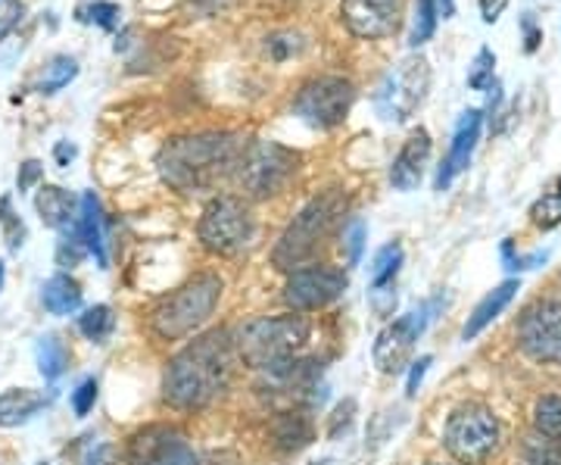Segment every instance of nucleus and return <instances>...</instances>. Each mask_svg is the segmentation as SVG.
Listing matches in <instances>:
<instances>
[{
  "label": "nucleus",
  "mask_w": 561,
  "mask_h": 465,
  "mask_svg": "<svg viewBox=\"0 0 561 465\" xmlns=\"http://www.w3.org/2000/svg\"><path fill=\"white\" fill-rule=\"evenodd\" d=\"M35 213L47 228L60 235H72L79 223V201L60 184H41L35 194Z\"/></svg>",
  "instance_id": "a211bd4d"
},
{
  "label": "nucleus",
  "mask_w": 561,
  "mask_h": 465,
  "mask_svg": "<svg viewBox=\"0 0 561 465\" xmlns=\"http://www.w3.org/2000/svg\"><path fill=\"white\" fill-rule=\"evenodd\" d=\"M197 235H201V243L209 253L238 257L256 238V219L241 197L221 194L216 201L206 203Z\"/></svg>",
  "instance_id": "6e6552de"
},
{
  "label": "nucleus",
  "mask_w": 561,
  "mask_h": 465,
  "mask_svg": "<svg viewBox=\"0 0 561 465\" xmlns=\"http://www.w3.org/2000/svg\"><path fill=\"white\" fill-rule=\"evenodd\" d=\"M79 76V60L76 57H69V54H57V57H50L47 60V66L41 69L38 81H35V91L38 94H57V91H62L69 81Z\"/></svg>",
  "instance_id": "b1692460"
},
{
  "label": "nucleus",
  "mask_w": 561,
  "mask_h": 465,
  "mask_svg": "<svg viewBox=\"0 0 561 465\" xmlns=\"http://www.w3.org/2000/svg\"><path fill=\"white\" fill-rule=\"evenodd\" d=\"M25 20V3L22 0H0V41H7L20 22Z\"/></svg>",
  "instance_id": "c9c22d12"
},
{
  "label": "nucleus",
  "mask_w": 561,
  "mask_h": 465,
  "mask_svg": "<svg viewBox=\"0 0 561 465\" xmlns=\"http://www.w3.org/2000/svg\"><path fill=\"white\" fill-rule=\"evenodd\" d=\"M505 7H508V0H481V20L486 22V25L500 22V16L505 13Z\"/></svg>",
  "instance_id": "c03bdc74"
},
{
  "label": "nucleus",
  "mask_w": 561,
  "mask_h": 465,
  "mask_svg": "<svg viewBox=\"0 0 561 465\" xmlns=\"http://www.w3.org/2000/svg\"><path fill=\"white\" fill-rule=\"evenodd\" d=\"M94 404H98V382H94V378H84V382L72 390V412H76L79 419H84V416L94 409Z\"/></svg>",
  "instance_id": "4c0bfd02"
},
{
  "label": "nucleus",
  "mask_w": 561,
  "mask_h": 465,
  "mask_svg": "<svg viewBox=\"0 0 561 465\" xmlns=\"http://www.w3.org/2000/svg\"><path fill=\"white\" fill-rule=\"evenodd\" d=\"M437 20H440V13H437V3H434V0H415L412 29H409V47H412V50H419L421 44H427V41L434 38Z\"/></svg>",
  "instance_id": "a878e982"
},
{
  "label": "nucleus",
  "mask_w": 561,
  "mask_h": 465,
  "mask_svg": "<svg viewBox=\"0 0 561 465\" xmlns=\"http://www.w3.org/2000/svg\"><path fill=\"white\" fill-rule=\"evenodd\" d=\"M247 138L241 132H194L165 141L157 154L160 179L179 194L213 191L228 175L238 172Z\"/></svg>",
  "instance_id": "f257e3e1"
},
{
  "label": "nucleus",
  "mask_w": 561,
  "mask_h": 465,
  "mask_svg": "<svg viewBox=\"0 0 561 465\" xmlns=\"http://www.w3.org/2000/svg\"><path fill=\"white\" fill-rule=\"evenodd\" d=\"M402 265V247L400 243H387L375 253L371 260V272H368V287H371V304H378L381 297H387V304H397L393 294V282L400 275Z\"/></svg>",
  "instance_id": "aec40b11"
},
{
  "label": "nucleus",
  "mask_w": 561,
  "mask_h": 465,
  "mask_svg": "<svg viewBox=\"0 0 561 465\" xmlns=\"http://www.w3.org/2000/svg\"><path fill=\"white\" fill-rule=\"evenodd\" d=\"M41 182H44V162L41 160L20 162V172H16V188H20V194L35 191Z\"/></svg>",
  "instance_id": "58836bf2"
},
{
  "label": "nucleus",
  "mask_w": 561,
  "mask_h": 465,
  "mask_svg": "<svg viewBox=\"0 0 561 465\" xmlns=\"http://www.w3.org/2000/svg\"><path fill=\"white\" fill-rule=\"evenodd\" d=\"M113 328H116V316H113V309L106 304L91 306V309H84L79 316V331L88 341H94V344H103L113 334Z\"/></svg>",
  "instance_id": "cd10ccee"
},
{
  "label": "nucleus",
  "mask_w": 561,
  "mask_h": 465,
  "mask_svg": "<svg viewBox=\"0 0 561 465\" xmlns=\"http://www.w3.org/2000/svg\"><path fill=\"white\" fill-rule=\"evenodd\" d=\"M518 347L537 363H561V300H540L524 309Z\"/></svg>",
  "instance_id": "9b49d317"
},
{
  "label": "nucleus",
  "mask_w": 561,
  "mask_h": 465,
  "mask_svg": "<svg viewBox=\"0 0 561 465\" xmlns=\"http://www.w3.org/2000/svg\"><path fill=\"white\" fill-rule=\"evenodd\" d=\"M341 16L356 38H390L402 25V0H341Z\"/></svg>",
  "instance_id": "4468645a"
},
{
  "label": "nucleus",
  "mask_w": 561,
  "mask_h": 465,
  "mask_svg": "<svg viewBox=\"0 0 561 465\" xmlns=\"http://www.w3.org/2000/svg\"><path fill=\"white\" fill-rule=\"evenodd\" d=\"M238 344L231 331H209L181 350L165 368V400L175 409H201L231 385Z\"/></svg>",
  "instance_id": "f03ea898"
},
{
  "label": "nucleus",
  "mask_w": 561,
  "mask_h": 465,
  "mask_svg": "<svg viewBox=\"0 0 561 465\" xmlns=\"http://www.w3.org/2000/svg\"><path fill=\"white\" fill-rule=\"evenodd\" d=\"M225 3H228V0H191V7H197L201 13H216Z\"/></svg>",
  "instance_id": "de8ad7c7"
},
{
  "label": "nucleus",
  "mask_w": 561,
  "mask_h": 465,
  "mask_svg": "<svg viewBox=\"0 0 561 465\" xmlns=\"http://www.w3.org/2000/svg\"><path fill=\"white\" fill-rule=\"evenodd\" d=\"M346 291V275L328 265H309V269H297L290 275V282L284 287V300L294 306L297 313H309V309H321V306L334 304Z\"/></svg>",
  "instance_id": "ddd939ff"
},
{
  "label": "nucleus",
  "mask_w": 561,
  "mask_h": 465,
  "mask_svg": "<svg viewBox=\"0 0 561 465\" xmlns=\"http://www.w3.org/2000/svg\"><path fill=\"white\" fill-rule=\"evenodd\" d=\"M0 284H3V263H0Z\"/></svg>",
  "instance_id": "8fccbe9b"
},
{
  "label": "nucleus",
  "mask_w": 561,
  "mask_h": 465,
  "mask_svg": "<svg viewBox=\"0 0 561 465\" xmlns=\"http://www.w3.org/2000/svg\"><path fill=\"white\" fill-rule=\"evenodd\" d=\"M81 22H94L101 25L103 32H116L122 22V10L119 3H110V0H94L91 7H84L79 13Z\"/></svg>",
  "instance_id": "2f4dec72"
},
{
  "label": "nucleus",
  "mask_w": 561,
  "mask_h": 465,
  "mask_svg": "<svg viewBox=\"0 0 561 465\" xmlns=\"http://www.w3.org/2000/svg\"><path fill=\"white\" fill-rule=\"evenodd\" d=\"M300 169V154L278 141H250L238 162V184L247 197L265 201L284 191Z\"/></svg>",
  "instance_id": "0eeeda50"
},
{
  "label": "nucleus",
  "mask_w": 561,
  "mask_h": 465,
  "mask_svg": "<svg viewBox=\"0 0 561 465\" xmlns=\"http://www.w3.org/2000/svg\"><path fill=\"white\" fill-rule=\"evenodd\" d=\"M427 365H431V356H421L419 363H412V372H409V382H405V390H409V397H415L421 387V378L427 375Z\"/></svg>",
  "instance_id": "37998d69"
},
{
  "label": "nucleus",
  "mask_w": 561,
  "mask_h": 465,
  "mask_svg": "<svg viewBox=\"0 0 561 465\" xmlns=\"http://www.w3.org/2000/svg\"><path fill=\"white\" fill-rule=\"evenodd\" d=\"M128 465H197L194 450L179 428L147 426L131 434L125 446Z\"/></svg>",
  "instance_id": "f8f14e48"
},
{
  "label": "nucleus",
  "mask_w": 561,
  "mask_h": 465,
  "mask_svg": "<svg viewBox=\"0 0 561 465\" xmlns=\"http://www.w3.org/2000/svg\"><path fill=\"white\" fill-rule=\"evenodd\" d=\"M362 238H365V225L359 219H353L350 228L343 231V243L350 247V263L356 265L362 260Z\"/></svg>",
  "instance_id": "ea45409f"
},
{
  "label": "nucleus",
  "mask_w": 561,
  "mask_h": 465,
  "mask_svg": "<svg viewBox=\"0 0 561 465\" xmlns=\"http://www.w3.org/2000/svg\"><path fill=\"white\" fill-rule=\"evenodd\" d=\"M66 365H69V356H66V347L57 334H44L38 341V368L41 375L47 378V382H57L62 372H66Z\"/></svg>",
  "instance_id": "c756f323"
},
{
  "label": "nucleus",
  "mask_w": 561,
  "mask_h": 465,
  "mask_svg": "<svg viewBox=\"0 0 561 465\" xmlns=\"http://www.w3.org/2000/svg\"><path fill=\"white\" fill-rule=\"evenodd\" d=\"M502 428L493 409L481 404H465L449 412L446 428H443V444L449 456L461 465L486 463L500 450Z\"/></svg>",
  "instance_id": "423d86ee"
},
{
  "label": "nucleus",
  "mask_w": 561,
  "mask_h": 465,
  "mask_svg": "<svg viewBox=\"0 0 561 465\" xmlns=\"http://www.w3.org/2000/svg\"><path fill=\"white\" fill-rule=\"evenodd\" d=\"M481 110H465V113H461L459 125H456V135H453V144H449V154H446V160H443L440 169H437V182H434L437 184V191H446V188L456 182L461 172L471 166L474 147H478V138H481Z\"/></svg>",
  "instance_id": "dca6fc26"
},
{
  "label": "nucleus",
  "mask_w": 561,
  "mask_h": 465,
  "mask_svg": "<svg viewBox=\"0 0 561 465\" xmlns=\"http://www.w3.org/2000/svg\"><path fill=\"white\" fill-rule=\"evenodd\" d=\"M524 465H561V444L534 438L524 444Z\"/></svg>",
  "instance_id": "72a5a7b5"
},
{
  "label": "nucleus",
  "mask_w": 561,
  "mask_h": 465,
  "mask_svg": "<svg viewBox=\"0 0 561 465\" xmlns=\"http://www.w3.org/2000/svg\"><path fill=\"white\" fill-rule=\"evenodd\" d=\"M530 223L542 231H552L561 225V175L552 182L549 191H542L540 201L530 206Z\"/></svg>",
  "instance_id": "c85d7f7f"
},
{
  "label": "nucleus",
  "mask_w": 561,
  "mask_h": 465,
  "mask_svg": "<svg viewBox=\"0 0 561 465\" xmlns=\"http://www.w3.org/2000/svg\"><path fill=\"white\" fill-rule=\"evenodd\" d=\"M41 300H44V309L50 316H69V313L81 309V284L72 275L60 272V275L44 282Z\"/></svg>",
  "instance_id": "5701e85b"
},
{
  "label": "nucleus",
  "mask_w": 561,
  "mask_h": 465,
  "mask_svg": "<svg viewBox=\"0 0 561 465\" xmlns=\"http://www.w3.org/2000/svg\"><path fill=\"white\" fill-rule=\"evenodd\" d=\"M427 465H443V463H427Z\"/></svg>",
  "instance_id": "3c124183"
},
{
  "label": "nucleus",
  "mask_w": 561,
  "mask_h": 465,
  "mask_svg": "<svg viewBox=\"0 0 561 465\" xmlns=\"http://www.w3.org/2000/svg\"><path fill=\"white\" fill-rule=\"evenodd\" d=\"M493 69H496V54L490 47H481L474 63L468 66V88H474V91L493 88Z\"/></svg>",
  "instance_id": "473e14b6"
},
{
  "label": "nucleus",
  "mask_w": 561,
  "mask_h": 465,
  "mask_svg": "<svg viewBox=\"0 0 561 465\" xmlns=\"http://www.w3.org/2000/svg\"><path fill=\"white\" fill-rule=\"evenodd\" d=\"M515 294H518V282L515 279H508V282H502L500 287H493L486 297H483L481 304L474 306V313H471V319L465 325V331H461V338L465 341H471V338H478L486 325L493 322L496 316H500L505 306L515 300Z\"/></svg>",
  "instance_id": "4be33fe9"
},
{
  "label": "nucleus",
  "mask_w": 561,
  "mask_h": 465,
  "mask_svg": "<svg viewBox=\"0 0 561 465\" xmlns=\"http://www.w3.org/2000/svg\"><path fill=\"white\" fill-rule=\"evenodd\" d=\"M84 465H116V450L110 444H101L94 446L91 453H88V460H84Z\"/></svg>",
  "instance_id": "a18cd8bd"
},
{
  "label": "nucleus",
  "mask_w": 561,
  "mask_h": 465,
  "mask_svg": "<svg viewBox=\"0 0 561 465\" xmlns=\"http://www.w3.org/2000/svg\"><path fill=\"white\" fill-rule=\"evenodd\" d=\"M431 132L427 128H419L412 132L402 150L397 154V160L390 166V184L397 191H415L424 179V169H427V160H431Z\"/></svg>",
  "instance_id": "f3484780"
},
{
  "label": "nucleus",
  "mask_w": 561,
  "mask_h": 465,
  "mask_svg": "<svg viewBox=\"0 0 561 465\" xmlns=\"http://www.w3.org/2000/svg\"><path fill=\"white\" fill-rule=\"evenodd\" d=\"M0 228H3V241H7V247L16 253L22 243H25V225H22V219L13 213V197L10 194H3L0 197Z\"/></svg>",
  "instance_id": "7c9ffc66"
},
{
  "label": "nucleus",
  "mask_w": 561,
  "mask_h": 465,
  "mask_svg": "<svg viewBox=\"0 0 561 465\" xmlns=\"http://www.w3.org/2000/svg\"><path fill=\"white\" fill-rule=\"evenodd\" d=\"M343 213H346V194L341 188H331L319 197H312L278 238L275 250H272V263L284 272H297L300 265H306L319 253V247L337 228Z\"/></svg>",
  "instance_id": "7ed1b4c3"
},
{
  "label": "nucleus",
  "mask_w": 561,
  "mask_h": 465,
  "mask_svg": "<svg viewBox=\"0 0 561 465\" xmlns=\"http://www.w3.org/2000/svg\"><path fill=\"white\" fill-rule=\"evenodd\" d=\"M312 325L306 316H265L253 319L238 331V356L253 368H272V365L294 360L309 341Z\"/></svg>",
  "instance_id": "39448f33"
},
{
  "label": "nucleus",
  "mask_w": 561,
  "mask_h": 465,
  "mask_svg": "<svg viewBox=\"0 0 561 465\" xmlns=\"http://www.w3.org/2000/svg\"><path fill=\"white\" fill-rule=\"evenodd\" d=\"M353 416H356V400H343V404L334 409V416H331L328 434H331V438H337V434H341V428H346L350 422H353Z\"/></svg>",
  "instance_id": "79ce46f5"
},
{
  "label": "nucleus",
  "mask_w": 561,
  "mask_h": 465,
  "mask_svg": "<svg viewBox=\"0 0 561 465\" xmlns=\"http://www.w3.org/2000/svg\"><path fill=\"white\" fill-rule=\"evenodd\" d=\"M356 101V84L343 76H319L306 81L294 98V116L309 128H337Z\"/></svg>",
  "instance_id": "1a4fd4ad"
},
{
  "label": "nucleus",
  "mask_w": 561,
  "mask_h": 465,
  "mask_svg": "<svg viewBox=\"0 0 561 465\" xmlns=\"http://www.w3.org/2000/svg\"><path fill=\"white\" fill-rule=\"evenodd\" d=\"M265 50L272 54V60H275V63H284L287 57L300 54V50H302V35H297V32H278V35L265 38Z\"/></svg>",
  "instance_id": "f704fd0d"
},
{
  "label": "nucleus",
  "mask_w": 561,
  "mask_h": 465,
  "mask_svg": "<svg viewBox=\"0 0 561 465\" xmlns=\"http://www.w3.org/2000/svg\"><path fill=\"white\" fill-rule=\"evenodd\" d=\"M434 3H437V13H440L443 20H449L456 13V0H434Z\"/></svg>",
  "instance_id": "09e8293b"
},
{
  "label": "nucleus",
  "mask_w": 561,
  "mask_h": 465,
  "mask_svg": "<svg viewBox=\"0 0 561 465\" xmlns=\"http://www.w3.org/2000/svg\"><path fill=\"white\" fill-rule=\"evenodd\" d=\"M427 91H431V63L421 54H412L383 79L375 103L383 120L402 125L419 113L421 103L427 101Z\"/></svg>",
  "instance_id": "9d476101"
},
{
  "label": "nucleus",
  "mask_w": 561,
  "mask_h": 465,
  "mask_svg": "<svg viewBox=\"0 0 561 465\" xmlns=\"http://www.w3.org/2000/svg\"><path fill=\"white\" fill-rule=\"evenodd\" d=\"M275 441L280 450H302L312 441V422L302 412H284L275 419Z\"/></svg>",
  "instance_id": "393cba45"
},
{
  "label": "nucleus",
  "mask_w": 561,
  "mask_h": 465,
  "mask_svg": "<svg viewBox=\"0 0 561 465\" xmlns=\"http://www.w3.org/2000/svg\"><path fill=\"white\" fill-rule=\"evenodd\" d=\"M221 300V279L213 272H203L187 284H181L175 294H169L153 313H150V328L162 341H181L194 334Z\"/></svg>",
  "instance_id": "20e7f679"
},
{
  "label": "nucleus",
  "mask_w": 561,
  "mask_h": 465,
  "mask_svg": "<svg viewBox=\"0 0 561 465\" xmlns=\"http://www.w3.org/2000/svg\"><path fill=\"white\" fill-rule=\"evenodd\" d=\"M84 243H81V238L72 231V235H62V241L57 243V265H79L81 260H84Z\"/></svg>",
  "instance_id": "e433bc0d"
},
{
  "label": "nucleus",
  "mask_w": 561,
  "mask_h": 465,
  "mask_svg": "<svg viewBox=\"0 0 561 465\" xmlns=\"http://www.w3.org/2000/svg\"><path fill=\"white\" fill-rule=\"evenodd\" d=\"M76 157H79V147H76L72 141H57V144H54V160H57V166H60V169H66L69 162L76 160Z\"/></svg>",
  "instance_id": "49530a36"
},
{
  "label": "nucleus",
  "mask_w": 561,
  "mask_h": 465,
  "mask_svg": "<svg viewBox=\"0 0 561 465\" xmlns=\"http://www.w3.org/2000/svg\"><path fill=\"white\" fill-rule=\"evenodd\" d=\"M421 334L419 313H405L397 322H390L378 334V341L371 347V360L381 368L383 375H397L412 360V350Z\"/></svg>",
  "instance_id": "2eb2a0df"
},
{
  "label": "nucleus",
  "mask_w": 561,
  "mask_h": 465,
  "mask_svg": "<svg viewBox=\"0 0 561 465\" xmlns=\"http://www.w3.org/2000/svg\"><path fill=\"white\" fill-rule=\"evenodd\" d=\"M76 235L84 243L88 253H94V260L106 269V228H103V206L94 191H88L79 201V223H76Z\"/></svg>",
  "instance_id": "6ab92c4d"
},
{
  "label": "nucleus",
  "mask_w": 561,
  "mask_h": 465,
  "mask_svg": "<svg viewBox=\"0 0 561 465\" xmlns=\"http://www.w3.org/2000/svg\"><path fill=\"white\" fill-rule=\"evenodd\" d=\"M522 32H524V54H537L542 41V29L534 20V13H524L522 16Z\"/></svg>",
  "instance_id": "a19ab883"
},
{
  "label": "nucleus",
  "mask_w": 561,
  "mask_h": 465,
  "mask_svg": "<svg viewBox=\"0 0 561 465\" xmlns=\"http://www.w3.org/2000/svg\"><path fill=\"white\" fill-rule=\"evenodd\" d=\"M534 428H537L540 438L552 441V444H561V397L549 394V397L537 400V406H534Z\"/></svg>",
  "instance_id": "bb28decb"
},
{
  "label": "nucleus",
  "mask_w": 561,
  "mask_h": 465,
  "mask_svg": "<svg viewBox=\"0 0 561 465\" xmlns=\"http://www.w3.org/2000/svg\"><path fill=\"white\" fill-rule=\"evenodd\" d=\"M47 406V397L32 387H10L0 394V428L25 426L32 416H38Z\"/></svg>",
  "instance_id": "412c9836"
}]
</instances>
